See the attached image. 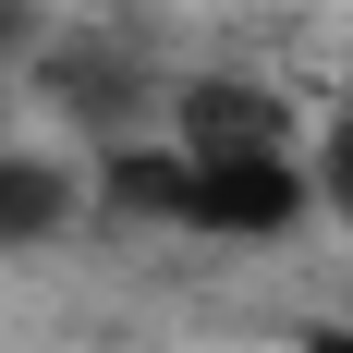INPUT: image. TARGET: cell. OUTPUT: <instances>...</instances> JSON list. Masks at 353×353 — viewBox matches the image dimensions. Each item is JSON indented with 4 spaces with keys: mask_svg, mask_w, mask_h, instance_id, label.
Instances as JSON below:
<instances>
[{
    "mask_svg": "<svg viewBox=\"0 0 353 353\" xmlns=\"http://www.w3.org/2000/svg\"><path fill=\"white\" fill-rule=\"evenodd\" d=\"M305 219V171L292 159H195V208L183 232H232V244H268Z\"/></svg>",
    "mask_w": 353,
    "mask_h": 353,
    "instance_id": "obj_1",
    "label": "cell"
},
{
    "mask_svg": "<svg viewBox=\"0 0 353 353\" xmlns=\"http://www.w3.org/2000/svg\"><path fill=\"white\" fill-rule=\"evenodd\" d=\"M292 146V110L268 85H183V159H281Z\"/></svg>",
    "mask_w": 353,
    "mask_h": 353,
    "instance_id": "obj_2",
    "label": "cell"
},
{
    "mask_svg": "<svg viewBox=\"0 0 353 353\" xmlns=\"http://www.w3.org/2000/svg\"><path fill=\"white\" fill-rule=\"evenodd\" d=\"M122 219H183L195 208V159L183 146H110V183H98Z\"/></svg>",
    "mask_w": 353,
    "mask_h": 353,
    "instance_id": "obj_3",
    "label": "cell"
},
{
    "mask_svg": "<svg viewBox=\"0 0 353 353\" xmlns=\"http://www.w3.org/2000/svg\"><path fill=\"white\" fill-rule=\"evenodd\" d=\"M73 183L49 171V159H0V244H37V232H61Z\"/></svg>",
    "mask_w": 353,
    "mask_h": 353,
    "instance_id": "obj_4",
    "label": "cell"
},
{
    "mask_svg": "<svg viewBox=\"0 0 353 353\" xmlns=\"http://www.w3.org/2000/svg\"><path fill=\"white\" fill-rule=\"evenodd\" d=\"M49 85H61V98L98 122V134H110V122H134V73H122V61H85V49H61V61H49Z\"/></svg>",
    "mask_w": 353,
    "mask_h": 353,
    "instance_id": "obj_5",
    "label": "cell"
},
{
    "mask_svg": "<svg viewBox=\"0 0 353 353\" xmlns=\"http://www.w3.org/2000/svg\"><path fill=\"white\" fill-rule=\"evenodd\" d=\"M317 195L353 219V122H329V159H317Z\"/></svg>",
    "mask_w": 353,
    "mask_h": 353,
    "instance_id": "obj_6",
    "label": "cell"
},
{
    "mask_svg": "<svg viewBox=\"0 0 353 353\" xmlns=\"http://www.w3.org/2000/svg\"><path fill=\"white\" fill-rule=\"evenodd\" d=\"M305 353H353V329H305Z\"/></svg>",
    "mask_w": 353,
    "mask_h": 353,
    "instance_id": "obj_7",
    "label": "cell"
},
{
    "mask_svg": "<svg viewBox=\"0 0 353 353\" xmlns=\"http://www.w3.org/2000/svg\"><path fill=\"white\" fill-rule=\"evenodd\" d=\"M0 159H12V146H0Z\"/></svg>",
    "mask_w": 353,
    "mask_h": 353,
    "instance_id": "obj_8",
    "label": "cell"
}]
</instances>
